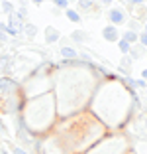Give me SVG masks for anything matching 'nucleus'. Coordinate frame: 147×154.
Wrapping results in <instances>:
<instances>
[{
  "label": "nucleus",
  "mask_w": 147,
  "mask_h": 154,
  "mask_svg": "<svg viewBox=\"0 0 147 154\" xmlns=\"http://www.w3.org/2000/svg\"><path fill=\"white\" fill-rule=\"evenodd\" d=\"M108 20L112 22V26H122V24L128 22V16L122 8H110L108 12Z\"/></svg>",
  "instance_id": "nucleus-1"
},
{
  "label": "nucleus",
  "mask_w": 147,
  "mask_h": 154,
  "mask_svg": "<svg viewBox=\"0 0 147 154\" xmlns=\"http://www.w3.org/2000/svg\"><path fill=\"white\" fill-rule=\"evenodd\" d=\"M102 38L106 42H110V44H114V42H118L120 40V32H118V28L116 26H104V30H102Z\"/></svg>",
  "instance_id": "nucleus-2"
},
{
  "label": "nucleus",
  "mask_w": 147,
  "mask_h": 154,
  "mask_svg": "<svg viewBox=\"0 0 147 154\" xmlns=\"http://www.w3.org/2000/svg\"><path fill=\"white\" fill-rule=\"evenodd\" d=\"M14 69V61H12V57L10 55H6V54H2L0 55V75H4V73H10Z\"/></svg>",
  "instance_id": "nucleus-3"
},
{
  "label": "nucleus",
  "mask_w": 147,
  "mask_h": 154,
  "mask_svg": "<svg viewBox=\"0 0 147 154\" xmlns=\"http://www.w3.org/2000/svg\"><path fill=\"white\" fill-rule=\"evenodd\" d=\"M76 12H82V14H86V12H96V0H79V10Z\"/></svg>",
  "instance_id": "nucleus-4"
},
{
  "label": "nucleus",
  "mask_w": 147,
  "mask_h": 154,
  "mask_svg": "<svg viewBox=\"0 0 147 154\" xmlns=\"http://www.w3.org/2000/svg\"><path fill=\"white\" fill-rule=\"evenodd\" d=\"M59 30L57 28H53V26H47L45 28V44H57L59 42Z\"/></svg>",
  "instance_id": "nucleus-5"
},
{
  "label": "nucleus",
  "mask_w": 147,
  "mask_h": 154,
  "mask_svg": "<svg viewBox=\"0 0 147 154\" xmlns=\"http://www.w3.org/2000/svg\"><path fill=\"white\" fill-rule=\"evenodd\" d=\"M59 54L63 55V59H65V61H73V59H76L79 51H75L71 45H63L61 50H59Z\"/></svg>",
  "instance_id": "nucleus-6"
},
{
  "label": "nucleus",
  "mask_w": 147,
  "mask_h": 154,
  "mask_svg": "<svg viewBox=\"0 0 147 154\" xmlns=\"http://www.w3.org/2000/svg\"><path fill=\"white\" fill-rule=\"evenodd\" d=\"M143 54H145V48L139 45V44H134L131 48H129V51H128L129 59H139V57H143Z\"/></svg>",
  "instance_id": "nucleus-7"
},
{
  "label": "nucleus",
  "mask_w": 147,
  "mask_h": 154,
  "mask_svg": "<svg viewBox=\"0 0 147 154\" xmlns=\"http://www.w3.org/2000/svg\"><path fill=\"white\" fill-rule=\"evenodd\" d=\"M65 16H67V18L71 20L73 24H79V22H82V16H80V14L76 12L75 8H67V10H65Z\"/></svg>",
  "instance_id": "nucleus-8"
},
{
  "label": "nucleus",
  "mask_w": 147,
  "mask_h": 154,
  "mask_svg": "<svg viewBox=\"0 0 147 154\" xmlns=\"http://www.w3.org/2000/svg\"><path fill=\"white\" fill-rule=\"evenodd\" d=\"M71 40H73V42H79V44H82V42L88 40V34H86L85 30H75V32L71 34Z\"/></svg>",
  "instance_id": "nucleus-9"
},
{
  "label": "nucleus",
  "mask_w": 147,
  "mask_h": 154,
  "mask_svg": "<svg viewBox=\"0 0 147 154\" xmlns=\"http://www.w3.org/2000/svg\"><path fill=\"white\" fill-rule=\"evenodd\" d=\"M22 32L26 34L27 38H36V34H37V28L33 26L31 22H26V24H24V30H22Z\"/></svg>",
  "instance_id": "nucleus-10"
},
{
  "label": "nucleus",
  "mask_w": 147,
  "mask_h": 154,
  "mask_svg": "<svg viewBox=\"0 0 147 154\" xmlns=\"http://www.w3.org/2000/svg\"><path fill=\"white\" fill-rule=\"evenodd\" d=\"M122 40H125L129 45H134V44H137V32H131V30H128V32L124 34V36H120Z\"/></svg>",
  "instance_id": "nucleus-11"
},
{
  "label": "nucleus",
  "mask_w": 147,
  "mask_h": 154,
  "mask_svg": "<svg viewBox=\"0 0 147 154\" xmlns=\"http://www.w3.org/2000/svg\"><path fill=\"white\" fill-rule=\"evenodd\" d=\"M120 69H122L124 73L131 71V59H129V55H124V57H122V61H120Z\"/></svg>",
  "instance_id": "nucleus-12"
},
{
  "label": "nucleus",
  "mask_w": 147,
  "mask_h": 154,
  "mask_svg": "<svg viewBox=\"0 0 147 154\" xmlns=\"http://www.w3.org/2000/svg\"><path fill=\"white\" fill-rule=\"evenodd\" d=\"M0 12H4V14H12L14 12V4L12 2H8V0H2V2H0Z\"/></svg>",
  "instance_id": "nucleus-13"
},
{
  "label": "nucleus",
  "mask_w": 147,
  "mask_h": 154,
  "mask_svg": "<svg viewBox=\"0 0 147 154\" xmlns=\"http://www.w3.org/2000/svg\"><path fill=\"white\" fill-rule=\"evenodd\" d=\"M116 44H118V48H120V51H122V54H124V55H128V51H129V48H131V45H129L125 40H122V38L116 42Z\"/></svg>",
  "instance_id": "nucleus-14"
},
{
  "label": "nucleus",
  "mask_w": 147,
  "mask_h": 154,
  "mask_svg": "<svg viewBox=\"0 0 147 154\" xmlns=\"http://www.w3.org/2000/svg\"><path fill=\"white\" fill-rule=\"evenodd\" d=\"M14 12H16V16H18L20 20H24V22H26V18H27V8H26L24 4H20V8L14 10Z\"/></svg>",
  "instance_id": "nucleus-15"
},
{
  "label": "nucleus",
  "mask_w": 147,
  "mask_h": 154,
  "mask_svg": "<svg viewBox=\"0 0 147 154\" xmlns=\"http://www.w3.org/2000/svg\"><path fill=\"white\" fill-rule=\"evenodd\" d=\"M128 83L131 87H139V89H145L147 87V81H143V79H137V81H135V79H128Z\"/></svg>",
  "instance_id": "nucleus-16"
},
{
  "label": "nucleus",
  "mask_w": 147,
  "mask_h": 154,
  "mask_svg": "<svg viewBox=\"0 0 147 154\" xmlns=\"http://www.w3.org/2000/svg\"><path fill=\"white\" fill-rule=\"evenodd\" d=\"M53 4L57 10H67L69 8V0H53Z\"/></svg>",
  "instance_id": "nucleus-17"
},
{
  "label": "nucleus",
  "mask_w": 147,
  "mask_h": 154,
  "mask_svg": "<svg viewBox=\"0 0 147 154\" xmlns=\"http://www.w3.org/2000/svg\"><path fill=\"white\" fill-rule=\"evenodd\" d=\"M125 2H128V8H137V6H141V4H145L147 0H125Z\"/></svg>",
  "instance_id": "nucleus-18"
},
{
  "label": "nucleus",
  "mask_w": 147,
  "mask_h": 154,
  "mask_svg": "<svg viewBox=\"0 0 147 154\" xmlns=\"http://www.w3.org/2000/svg\"><path fill=\"white\" fill-rule=\"evenodd\" d=\"M137 44L143 45V48H147V34H145V32L137 34Z\"/></svg>",
  "instance_id": "nucleus-19"
},
{
  "label": "nucleus",
  "mask_w": 147,
  "mask_h": 154,
  "mask_svg": "<svg viewBox=\"0 0 147 154\" xmlns=\"http://www.w3.org/2000/svg\"><path fill=\"white\" fill-rule=\"evenodd\" d=\"M125 24H129V30L131 32H137L139 30V20H131V22H125Z\"/></svg>",
  "instance_id": "nucleus-20"
},
{
  "label": "nucleus",
  "mask_w": 147,
  "mask_h": 154,
  "mask_svg": "<svg viewBox=\"0 0 147 154\" xmlns=\"http://www.w3.org/2000/svg\"><path fill=\"white\" fill-rule=\"evenodd\" d=\"M12 154H27L22 146H12Z\"/></svg>",
  "instance_id": "nucleus-21"
},
{
  "label": "nucleus",
  "mask_w": 147,
  "mask_h": 154,
  "mask_svg": "<svg viewBox=\"0 0 147 154\" xmlns=\"http://www.w3.org/2000/svg\"><path fill=\"white\" fill-rule=\"evenodd\" d=\"M6 40H8V36L4 34V30H0V42H6Z\"/></svg>",
  "instance_id": "nucleus-22"
},
{
  "label": "nucleus",
  "mask_w": 147,
  "mask_h": 154,
  "mask_svg": "<svg viewBox=\"0 0 147 154\" xmlns=\"http://www.w3.org/2000/svg\"><path fill=\"white\" fill-rule=\"evenodd\" d=\"M141 77H143V81H147V67L141 71Z\"/></svg>",
  "instance_id": "nucleus-23"
},
{
  "label": "nucleus",
  "mask_w": 147,
  "mask_h": 154,
  "mask_svg": "<svg viewBox=\"0 0 147 154\" xmlns=\"http://www.w3.org/2000/svg\"><path fill=\"white\" fill-rule=\"evenodd\" d=\"M0 132H6V127H4V122H2V119H0Z\"/></svg>",
  "instance_id": "nucleus-24"
},
{
  "label": "nucleus",
  "mask_w": 147,
  "mask_h": 154,
  "mask_svg": "<svg viewBox=\"0 0 147 154\" xmlns=\"http://www.w3.org/2000/svg\"><path fill=\"white\" fill-rule=\"evenodd\" d=\"M100 2H102V4H106V6H110L112 2H114V0H100Z\"/></svg>",
  "instance_id": "nucleus-25"
},
{
  "label": "nucleus",
  "mask_w": 147,
  "mask_h": 154,
  "mask_svg": "<svg viewBox=\"0 0 147 154\" xmlns=\"http://www.w3.org/2000/svg\"><path fill=\"white\" fill-rule=\"evenodd\" d=\"M143 32H145V34H147V22H145V24H143Z\"/></svg>",
  "instance_id": "nucleus-26"
},
{
  "label": "nucleus",
  "mask_w": 147,
  "mask_h": 154,
  "mask_svg": "<svg viewBox=\"0 0 147 154\" xmlns=\"http://www.w3.org/2000/svg\"><path fill=\"white\" fill-rule=\"evenodd\" d=\"M31 2H36V4H41V2H43V0H31Z\"/></svg>",
  "instance_id": "nucleus-27"
},
{
  "label": "nucleus",
  "mask_w": 147,
  "mask_h": 154,
  "mask_svg": "<svg viewBox=\"0 0 147 154\" xmlns=\"http://www.w3.org/2000/svg\"><path fill=\"white\" fill-rule=\"evenodd\" d=\"M0 154H8V152H6V150H4V148H2V150H0Z\"/></svg>",
  "instance_id": "nucleus-28"
},
{
  "label": "nucleus",
  "mask_w": 147,
  "mask_h": 154,
  "mask_svg": "<svg viewBox=\"0 0 147 154\" xmlns=\"http://www.w3.org/2000/svg\"><path fill=\"white\" fill-rule=\"evenodd\" d=\"M118 2H125V0H118Z\"/></svg>",
  "instance_id": "nucleus-29"
}]
</instances>
